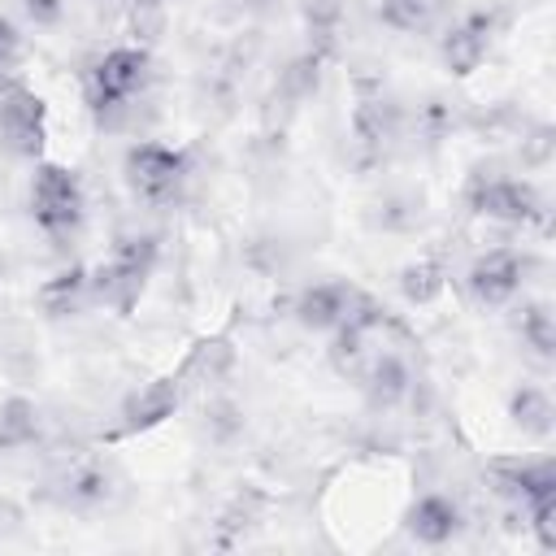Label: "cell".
I'll list each match as a JSON object with an SVG mask.
<instances>
[{"mask_svg":"<svg viewBox=\"0 0 556 556\" xmlns=\"http://www.w3.org/2000/svg\"><path fill=\"white\" fill-rule=\"evenodd\" d=\"M152 83V52L148 48H109L87 74H83V100L100 130H122L135 113V100Z\"/></svg>","mask_w":556,"mask_h":556,"instance_id":"obj_1","label":"cell"},{"mask_svg":"<svg viewBox=\"0 0 556 556\" xmlns=\"http://www.w3.org/2000/svg\"><path fill=\"white\" fill-rule=\"evenodd\" d=\"M356 382H361L369 408H378V413H391V408L408 404L413 391H417V374H413L408 356L400 348H391V343L374 348V356L365 361V369H361Z\"/></svg>","mask_w":556,"mask_h":556,"instance_id":"obj_10","label":"cell"},{"mask_svg":"<svg viewBox=\"0 0 556 556\" xmlns=\"http://www.w3.org/2000/svg\"><path fill=\"white\" fill-rule=\"evenodd\" d=\"M17 52H22V35H17V26L0 13V74H9V65L17 61Z\"/></svg>","mask_w":556,"mask_h":556,"instance_id":"obj_29","label":"cell"},{"mask_svg":"<svg viewBox=\"0 0 556 556\" xmlns=\"http://www.w3.org/2000/svg\"><path fill=\"white\" fill-rule=\"evenodd\" d=\"M486 478H491V491L508 500L517 513L530 508L534 500L556 495V465L547 456H500L486 465Z\"/></svg>","mask_w":556,"mask_h":556,"instance_id":"obj_9","label":"cell"},{"mask_svg":"<svg viewBox=\"0 0 556 556\" xmlns=\"http://www.w3.org/2000/svg\"><path fill=\"white\" fill-rule=\"evenodd\" d=\"M148 278H152V274H143V269H135V265H122L117 256H104V261L91 269V300L104 304V308H113V313H130V308L139 304Z\"/></svg>","mask_w":556,"mask_h":556,"instance_id":"obj_16","label":"cell"},{"mask_svg":"<svg viewBox=\"0 0 556 556\" xmlns=\"http://www.w3.org/2000/svg\"><path fill=\"white\" fill-rule=\"evenodd\" d=\"M274 0H243V9H269Z\"/></svg>","mask_w":556,"mask_h":556,"instance_id":"obj_31","label":"cell"},{"mask_svg":"<svg viewBox=\"0 0 556 556\" xmlns=\"http://www.w3.org/2000/svg\"><path fill=\"white\" fill-rule=\"evenodd\" d=\"M122 174H126V187L135 200L143 204H169L182 182H187V152L182 148H169V143H156V139H139L126 148L122 156Z\"/></svg>","mask_w":556,"mask_h":556,"instance_id":"obj_5","label":"cell"},{"mask_svg":"<svg viewBox=\"0 0 556 556\" xmlns=\"http://www.w3.org/2000/svg\"><path fill=\"white\" fill-rule=\"evenodd\" d=\"M369 356H374V334H365V330H356V326H334V330H330L326 361H330V369H334L339 378H352V382H356Z\"/></svg>","mask_w":556,"mask_h":556,"instance_id":"obj_21","label":"cell"},{"mask_svg":"<svg viewBox=\"0 0 556 556\" xmlns=\"http://www.w3.org/2000/svg\"><path fill=\"white\" fill-rule=\"evenodd\" d=\"M300 17H304V35H308L313 48L339 52V35H343L348 0H300Z\"/></svg>","mask_w":556,"mask_h":556,"instance_id":"obj_22","label":"cell"},{"mask_svg":"<svg viewBox=\"0 0 556 556\" xmlns=\"http://www.w3.org/2000/svg\"><path fill=\"white\" fill-rule=\"evenodd\" d=\"M500 26H504V9H500V4L460 9V13L443 26V35H439V61H443V70L456 74V78H469V74L486 61V52H491Z\"/></svg>","mask_w":556,"mask_h":556,"instance_id":"obj_6","label":"cell"},{"mask_svg":"<svg viewBox=\"0 0 556 556\" xmlns=\"http://www.w3.org/2000/svg\"><path fill=\"white\" fill-rule=\"evenodd\" d=\"M126 4L135 13V26L139 22H161V13H165V0H126Z\"/></svg>","mask_w":556,"mask_h":556,"instance_id":"obj_30","label":"cell"},{"mask_svg":"<svg viewBox=\"0 0 556 556\" xmlns=\"http://www.w3.org/2000/svg\"><path fill=\"white\" fill-rule=\"evenodd\" d=\"M200 430L208 434V443H235L243 434V404L230 395H208L200 408Z\"/></svg>","mask_w":556,"mask_h":556,"instance_id":"obj_25","label":"cell"},{"mask_svg":"<svg viewBox=\"0 0 556 556\" xmlns=\"http://www.w3.org/2000/svg\"><path fill=\"white\" fill-rule=\"evenodd\" d=\"M43 408L26 395H9L0 400V452H30L43 439Z\"/></svg>","mask_w":556,"mask_h":556,"instance_id":"obj_18","label":"cell"},{"mask_svg":"<svg viewBox=\"0 0 556 556\" xmlns=\"http://www.w3.org/2000/svg\"><path fill=\"white\" fill-rule=\"evenodd\" d=\"M530 269H534V256L530 252H521V248H486L465 269V295L478 308H504L526 287Z\"/></svg>","mask_w":556,"mask_h":556,"instance_id":"obj_8","label":"cell"},{"mask_svg":"<svg viewBox=\"0 0 556 556\" xmlns=\"http://www.w3.org/2000/svg\"><path fill=\"white\" fill-rule=\"evenodd\" d=\"M35 304H39V313L52 317V321H65V317L83 313V308L91 304V269H87V265H65V269H56L52 278L39 282Z\"/></svg>","mask_w":556,"mask_h":556,"instance_id":"obj_15","label":"cell"},{"mask_svg":"<svg viewBox=\"0 0 556 556\" xmlns=\"http://www.w3.org/2000/svg\"><path fill=\"white\" fill-rule=\"evenodd\" d=\"M378 208H382L378 213V226L382 230H404V226H413L421 217V200H413V195H382Z\"/></svg>","mask_w":556,"mask_h":556,"instance_id":"obj_27","label":"cell"},{"mask_svg":"<svg viewBox=\"0 0 556 556\" xmlns=\"http://www.w3.org/2000/svg\"><path fill=\"white\" fill-rule=\"evenodd\" d=\"M30 217L48 239H70L87 217V195L74 169L56 161H35L30 174Z\"/></svg>","mask_w":556,"mask_h":556,"instance_id":"obj_4","label":"cell"},{"mask_svg":"<svg viewBox=\"0 0 556 556\" xmlns=\"http://www.w3.org/2000/svg\"><path fill=\"white\" fill-rule=\"evenodd\" d=\"M395 287H400V295H404L408 304H430V300L443 295V287H447V269H443V261L421 256V261H408V265L400 269Z\"/></svg>","mask_w":556,"mask_h":556,"instance_id":"obj_24","label":"cell"},{"mask_svg":"<svg viewBox=\"0 0 556 556\" xmlns=\"http://www.w3.org/2000/svg\"><path fill=\"white\" fill-rule=\"evenodd\" d=\"M404 530L421 547H447L465 530V508L452 491H421L404 513Z\"/></svg>","mask_w":556,"mask_h":556,"instance_id":"obj_12","label":"cell"},{"mask_svg":"<svg viewBox=\"0 0 556 556\" xmlns=\"http://www.w3.org/2000/svg\"><path fill=\"white\" fill-rule=\"evenodd\" d=\"M330 56H334V52L313 48V43H304L295 56H287V65L278 70V83H274L278 100H282V104H291V109H295V104H304V100H313V96H317V87H321V78H326Z\"/></svg>","mask_w":556,"mask_h":556,"instance_id":"obj_17","label":"cell"},{"mask_svg":"<svg viewBox=\"0 0 556 556\" xmlns=\"http://www.w3.org/2000/svg\"><path fill=\"white\" fill-rule=\"evenodd\" d=\"M352 295H356V282H348V278L308 282V287L295 291L291 317H295V326H304V330H313V334H330L334 326H343Z\"/></svg>","mask_w":556,"mask_h":556,"instance_id":"obj_13","label":"cell"},{"mask_svg":"<svg viewBox=\"0 0 556 556\" xmlns=\"http://www.w3.org/2000/svg\"><path fill=\"white\" fill-rule=\"evenodd\" d=\"M22 13L35 26H56L65 17V0H22Z\"/></svg>","mask_w":556,"mask_h":556,"instance_id":"obj_28","label":"cell"},{"mask_svg":"<svg viewBox=\"0 0 556 556\" xmlns=\"http://www.w3.org/2000/svg\"><path fill=\"white\" fill-rule=\"evenodd\" d=\"M182 391H187V382H182L178 374H165V378L143 382L135 395H126V404H122V413H117V417H122V421H117V434H139V430L161 426L165 417L178 413Z\"/></svg>","mask_w":556,"mask_h":556,"instance_id":"obj_14","label":"cell"},{"mask_svg":"<svg viewBox=\"0 0 556 556\" xmlns=\"http://www.w3.org/2000/svg\"><path fill=\"white\" fill-rule=\"evenodd\" d=\"M513 326H517V334H521V348H530V356L547 365L552 352H556V321H552V308H547L543 300L521 304L517 317H513Z\"/></svg>","mask_w":556,"mask_h":556,"instance_id":"obj_23","label":"cell"},{"mask_svg":"<svg viewBox=\"0 0 556 556\" xmlns=\"http://www.w3.org/2000/svg\"><path fill=\"white\" fill-rule=\"evenodd\" d=\"M434 13H439V0H378V22L395 35L430 30Z\"/></svg>","mask_w":556,"mask_h":556,"instance_id":"obj_26","label":"cell"},{"mask_svg":"<svg viewBox=\"0 0 556 556\" xmlns=\"http://www.w3.org/2000/svg\"><path fill=\"white\" fill-rule=\"evenodd\" d=\"M43 495L56 504V508H70V513H91V508H104L113 495H117V478L109 465L100 460H74L65 465L48 486Z\"/></svg>","mask_w":556,"mask_h":556,"instance_id":"obj_11","label":"cell"},{"mask_svg":"<svg viewBox=\"0 0 556 556\" xmlns=\"http://www.w3.org/2000/svg\"><path fill=\"white\" fill-rule=\"evenodd\" d=\"M460 200H465V208L473 217L504 222V226H543L547 230V200L539 195V187L530 178H513V174L478 165L465 178Z\"/></svg>","mask_w":556,"mask_h":556,"instance_id":"obj_3","label":"cell"},{"mask_svg":"<svg viewBox=\"0 0 556 556\" xmlns=\"http://www.w3.org/2000/svg\"><path fill=\"white\" fill-rule=\"evenodd\" d=\"M404 135V109L378 74L352 78V156L361 169H378Z\"/></svg>","mask_w":556,"mask_h":556,"instance_id":"obj_2","label":"cell"},{"mask_svg":"<svg viewBox=\"0 0 556 556\" xmlns=\"http://www.w3.org/2000/svg\"><path fill=\"white\" fill-rule=\"evenodd\" d=\"M408 126H413L417 139L443 143V139H452L456 130H465V109H460L456 100H447V96H426V100L408 113Z\"/></svg>","mask_w":556,"mask_h":556,"instance_id":"obj_19","label":"cell"},{"mask_svg":"<svg viewBox=\"0 0 556 556\" xmlns=\"http://www.w3.org/2000/svg\"><path fill=\"white\" fill-rule=\"evenodd\" d=\"M508 417H513V426H517L521 434L547 439V434H552V417H556V408H552V395H547L543 387L521 382V387L508 395Z\"/></svg>","mask_w":556,"mask_h":556,"instance_id":"obj_20","label":"cell"},{"mask_svg":"<svg viewBox=\"0 0 556 556\" xmlns=\"http://www.w3.org/2000/svg\"><path fill=\"white\" fill-rule=\"evenodd\" d=\"M43 122L48 109L39 91H30L22 78H0V148L17 161H39L43 156Z\"/></svg>","mask_w":556,"mask_h":556,"instance_id":"obj_7","label":"cell"}]
</instances>
